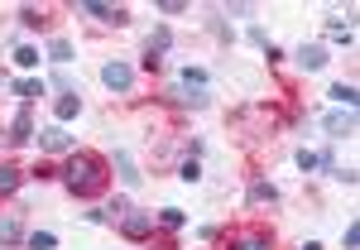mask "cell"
<instances>
[{
    "instance_id": "cell-1",
    "label": "cell",
    "mask_w": 360,
    "mask_h": 250,
    "mask_svg": "<svg viewBox=\"0 0 360 250\" xmlns=\"http://www.w3.org/2000/svg\"><path fill=\"white\" fill-rule=\"evenodd\" d=\"M63 183L73 198H101L106 183H111V159L96 154V149H73L68 169H63Z\"/></svg>"
},
{
    "instance_id": "cell-2",
    "label": "cell",
    "mask_w": 360,
    "mask_h": 250,
    "mask_svg": "<svg viewBox=\"0 0 360 250\" xmlns=\"http://www.w3.org/2000/svg\"><path fill=\"white\" fill-rule=\"evenodd\" d=\"M231 130H240V140H245V144L269 140V130H274L269 106H245V111H236V116H231Z\"/></svg>"
},
{
    "instance_id": "cell-3",
    "label": "cell",
    "mask_w": 360,
    "mask_h": 250,
    "mask_svg": "<svg viewBox=\"0 0 360 250\" xmlns=\"http://www.w3.org/2000/svg\"><path fill=\"white\" fill-rule=\"evenodd\" d=\"M216 241H221V250H274V231L250 222V227H236V231H226Z\"/></svg>"
},
{
    "instance_id": "cell-4",
    "label": "cell",
    "mask_w": 360,
    "mask_h": 250,
    "mask_svg": "<svg viewBox=\"0 0 360 250\" xmlns=\"http://www.w3.org/2000/svg\"><path fill=\"white\" fill-rule=\"evenodd\" d=\"M120 236L125 241H149L154 236V212H140V207L120 212Z\"/></svg>"
},
{
    "instance_id": "cell-5",
    "label": "cell",
    "mask_w": 360,
    "mask_h": 250,
    "mask_svg": "<svg viewBox=\"0 0 360 250\" xmlns=\"http://www.w3.org/2000/svg\"><path fill=\"white\" fill-rule=\"evenodd\" d=\"M169 44H173V34H169V24H159V29L149 34V44H144V68H149V73H159V68H164Z\"/></svg>"
},
{
    "instance_id": "cell-6",
    "label": "cell",
    "mask_w": 360,
    "mask_h": 250,
    "mask_svg": "<svg viewBox=\"0 0 360 250\" xmlns=\"http://www.w3.org/2000/svg\"><path fill=\"white\" fill-rule=\"evenodd\" d=\"M77 10H82V15H91V19H101V24H115V29H120V24H130V10H125V5H101V0H82Z\"/></svg>"
},
{
    "instance_id": "cell-7",
    "label": "cell",
    "mask_w": 360,
    "mask_h": 250,
    "mask_svg": "<svg viewBox=\"0 0 360 250\" xmlns=\"http://www.w3.org/2000/svg\"><path fill=\"white\" fill-rule=\"evenodd\" d=\"M101 82H106L111 92H130V87H135V68L115 58V63H106V68H101Z\"/></svg>"
},
{
    "instance_id": "cell-8",
    "label": "cell",
    "mask_w": 360,
    "mask_h": 250,
    "mask_svg": "<svg viewBox=\"0 0 360 250\" xmlns=\"http://www.w3.org/2000/svg\"><path fill=\"white\" fill-rule=\"evenodd\" d=\"M293 58H298V68H303V73H317V68H327V48H322V44H303Z\"/></svg>"
},
{
    "instance_id": "cell-9",
    "label": "cell",
    "mask_w": 360,
    "mask_h": 250,
    "mask_svg": "<svg viewBox=\"0 0 360 250\" xmlns=\"http://www.w3.org/2000/svg\"><path fill=\"white\" fill-rule=\"evenodd\" d=\"M39 144H44L48 154H63V149H73V135H68L63 125H48V130H39Z\"/></svg>"
},
{
    "instance_id": "cell-10",
    "label": "cell",
    "mask_w": 360,
    "mask_h": 250,
    "mask_svg": "<svg viewBox=\"0 0 360 250\" xmlns=\"http://www.w3.org/2000/svg\"><path fill=\"white\" fill-rule=\"evenodd\" d=\"M24 241V222H19V212H5L0 217V246H19Z\"/></svg>"
},
{
    "instance_id": "cell-11",
    "label": "cell",
    "mask_w": 360,
    "mask_h": 250,
    "mask_svg": "<svg viewBox=\"0 0 360 250\" xmlns=\"http://www.w3.org/2000/svg\"><path fill=\"white\" fill-rule=\"evenodd\" d=\"M19 183H24V169H19V164H10V159H0V198L19 193Z\"/></svg>"
},
{
    "instance_id": "cell-12",
    "label": "cell",
    "mask_w": 360,
    "mask_h": 250,
    "mask_svg": "<svg viewBox=\"0 0 360 250\" xmlns=\"http://www.w3.org/2000/svg\"><path fill=\"white\" fill-rule=\"evenodd\" d=\"M10 140H15V144L34 140V116H29V106H19V111H15V121H10Z\"/></svg>"
},
{
    "instance_id": "cell-13",
    "label": "cell",
    "mask_w": 360,
    "mask_h": 250,
    "mask_svg": "<svg viewBox=\"0 0 360 250\" xmlns=\"http://www.w3.org/2000/svg\"><path fill=\"white\" fill-rule=\"evenodd\" d=\"M10 87H15V97H19L24 106H29V102H39V97L48 92V87H44V77H19V82H10Z\"/></svg>"
},
{
    "instance_id": "cell-14",
    "label": "cell",
    "mask_w": 360,
    "mask_h": 250,
    "mask_svg": "<svg viewBox=\"0 0 360 250\" xmlns=\"http://www.w3.org/2000/svg\"><path fill=\"white\" fill-rule=\"evenodd\" d=\"M327 135H332V140H346V135H356V116H351V111H337V116H327Z\"/></svg>"
},
{
    "instance_id": "cell-15",
    "label": "cell",
    "mask_w": 360,
    "mask_h": 250,
    "mask_svg": "<svg viewBox=\"0 0 360 250\" xmlns=\"http://www.w3.org/2000/svg\"><path fill=\"white\" fill-rule=\"evenodd\" d=\"M77 111H82V97H77V92H63V97H58V106H53L58 125H68L73 116H77Z\"/></svg>"
},
{
    "instance_id": "cell-16",
    "label": "cell",
    "mask_w": 360,
    "mask_h": 250,
    "mask_svg": "<svg viewBox=\"0 0 360 250\" xmlns=\"http://www.w3.org/2000/svg\"><path fill=\"white\" fill-rule=\"evenodd\" d=\"M245 198H250V207H265V202H278V188H274V183H265V178H255Z\"/></svg>"
},
{
    "instance_id": "cell-17",
    "label": "cell",
    "mask_w": 360,
    "mask_h": 250,
    "mask_svg": "<svg viewBox=\"0 0 360 250\" xmlns=\"http://www.w3.org/2000/svg\"><path fill=\"white\" fill-rule=\"evenodd\" d=\"M332 102H337V106H346V111H356V102H360L356 82H337V87H332Z\"/></svg>"
},
{
    "instance_id": "cell-18",
    "label": "cell",
    "mask_w": 360,
    "mask_h": 250,
    "mask_svg": "<svg viewBox=\"0 0 360 250\" xmlns=\"http://www.w3.org/2000/svg\"><path fill=\"white\" fill-rule=\"evenodd\" d=\"M19 24H24V29H44V24H48V10H44V5H24V10H19Z\"/></svg>"
},
{
    "instance_id": "cell-19",
    "label": "cell",
    "mask_w": 360,
    "mask_h": 250,
    "mask_svg": "<svg viewBox=\"0 0 360 250\" xmlns=\"http://www.w3.org/2000/svg\"><path fill=\"white\" fill-rule=\"evenodd\" d=\"M115 173H120V178H125V183H130V188H135V183H140V169H135V159H130V154H125V149H115Z\"/></svg>"
},
{
    "instance_id": "cell-20",
    "label": "cell",
    "mask_w": 360,
    "mask_h": 250,
    "mask_svg": "<svg viewBox=\"0 0 360 250\" xmlns=\"http://www.w3.org/2000/svg\"><path fill=\"white\" fill-rule=\"evenodd\" d=\"M48 58H53L58 68H68V63H73V44H68V39H53V44H48Z\"/></svg>"
},
{
    "instance_id": "cell-21",
    "label": "cell",
    "mask_w": 360,
    "mask_h": 250,
    "mask_svg": "<svg viewBox=\"0 0 360 250\" xmlns=\"http://www.w3.org/2000/svg\"><path fill=\"white\" fill-rule=\"evenodd\" d=\"M327 39H332V44H351L356 34H351V24H341V19H327Z\"/></svg>"
},
{
    "instance_id": "cell-22",
    "label": "cell",
    "mask_w": 360,
    "mask_h": 250,
    "mask_svg": "<svg viewBox=\"0 0 360 250\" xmlns=\"http://www.w3.org/2000/svg\"><path fill=\"white\" fill-rule=\"evenodd\" d=\"M24 246L29 250H53L58 246V236H53V231H34V236H24Z\"/></svg>"
},
{
    "instance_id": "cell-23",
    "label": "cell",
    "mask_w": 360,
    "mask_h": 250,
    "mask_svg": "<svg viewBox=\"0 0 360 250\" xmlns=\"http://www.w3.org/2000/svg\"><path fill=\"white\" fill-rule=\"evenodd\" d=\"M154 222H159L164 231H178V227H182V212H178V207H164V212H159Z\"/></svg>"
},
{
    "instance_id": "cell-24",
    "label": "cell",
    "mask_w": 360,
    "mask_h": 250,
    "mask_svg": "<svg viewBox=\"0 0 360 250\" xmlns=\"http://www.w3.org/2000/svg\"><path fill=\"white\" fill-rule=\"evenodd\" d=\"M178 178H182V183H197V178H202V169H197V159H192V154L178 164Z\"/></svg>"
},
{
    "instance_id": "cell-25",
    "label": "cell",
    "mask_w": 360,
    "mask_h": 250,
    "mask_svg": "<svg viewBox=\"0 0 360 250\" xmlns=\"http://www.w3.org/2000/svg\"><path fill=\"white\" fill-rule=\"evenodd\" d=\"M15 63H19V68H39V48H29V44L15 48Z\"/></svg>"
},
{
    "instance_id": "cell-26",
    "label": "cell",
    "mask_w": 360,
    "mask_h": 250,
    "mask_svg": "<svg viewBox=\"0 0 360 250\" xmlns=\"http://www.w3.org/2000/svg\"><path fill=\"white\" fill-rule=\"evenodd\" d=\"M182 87H207V68H182Z\"/></svg>"
},
{
    "instance_id": "cell-27",
    "label": "cell",
    "mask_w": 360,
    "mask_h": 250,
    "mask_svg": "<svg viewBox=\"0 0 360 250\" xmlns=\"http://www.w3.org/2000/svg\"><path fill=\"white\" fill-rule=\"evenodd\" d=\"M298 169H303V173L322 169V154H312V149H298Z\"/></svg>"
},
{
    "instance_id": "cell-28",
    "label": "cell",
    "mask_w": 360,
    "mask_h": 250,
    "mask_svg": "<svg viewBox=\"0 0 360 250\" xmlns=\"http://www.w3.org/2000/svg\"><path fill=\"white\" fill-rule=\"evenodd\" d=\"M356 246H360V227L351 222V227H346V250H356Z\"/></svg>"
},
{
    "instance_id": "cell-29",
    "label": "cell",
    "mask_w": 360,
    "mask_h": 250,
    "mask_svg": "<svg viewBox=\"0 0 360 250\" xmlns=\"http://www.w3.org/2000/svg\"><path fill=\"white\" fill-rule=\"evenodd\" d=\"M303 250H322V246H317V241H307V246H303Z\"/></svg>"
},
{
    "instance_id": "cell-30",
    "label": "cell",
    "mask_w": 360,
    "mask_h": 250,
    "mask_svg": "<svg viewBox=\"0 0 360 250\" xmlns=\"http://www.w3.org/2000/svg\"><path fill=\"white\" fill-rule=\"evenodd\" d=\"M0 87H5V82H0Z\"/></svg>"
}]
</instances>
